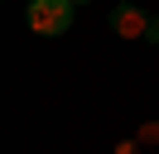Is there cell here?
Wrapping results in <instances>:
<instances>
[{"instance_id": "cell-1", "label": "cell", "mask_w": 159, "mask_h": 154, "mask_svg": "<svg viewBox=\"0 0 159 154\" xmlns=\"http://www.w3.org/2000/svg\"><path fill=\"white\" fill-rule=\"evenodd\" d=\"M72 19H77V5H72V0H29V5H24V24H29V34H39V38L68 34Z\"/></svg>"}, {"instance_id": "cell-3", "label": "cell", "mask_w": 159, "mask_h": 154, "mask_svg": "<svg viewBox=\"0 0 159 154\" xmlns=\"http://www.w3.org/2000/svg\"><path fill=\"white\" fill-rule=\"evenodd\" d=\"M135 140H140V149H159V116L140 125V130H135Z\"/></svg>"}, {"instance_id": "cell-6", "label": "cell", "mask_w": 159, "mask_h": 154, "mask_svg": "<svg viewBox=\"0 0 159 154\" xmlns=\"http://www.w3.org/2000/svg\"><path fill=\"white\" fill-rule=\"evenodd\" d=\"M72 5H92V0H72Z\"/></svg>"}, {"instance_id": "cell-4", "label": "cell", "mask_w": 159, "mask_h": 154, "mask_svg": "<svg viewBox=\"0 0 159 154\" xmlns=\"http://www.w3.org/2000/svg\"><path fill=\"white\" fill-rule=\"evenodd\" d=\"M116 154H140V140H135V135H130V140H120V144H116Z\"/></svg>"}, {"instance_id": "cell-5", "label": "cell", "mask_w": 159, "mask_h": 154, "mask_svg": "<svg viewBox=\"0 0 159 154\" xmlns=\"http://www.w3.org/2000/svg\"><path fill=\"white\" fill-rule=\"evenodd\" d=\"M149 43H159V15H154V29H149Z\"/></svg>"}, {"instance_id": "cell-2", "label": "cell", "mask_w": 159, "mask_h": 154, "mask_svg": "<svg viewBox=\"0 0 159 154\" xmlns=\"http://www.w3.org/2000/svg\"><path fill=\"white\" fill-rule=\"evenodd\" d=\"M149 29H154V15H149V10H140V5H130V0L111 10V34H116V38L149 43Z\"/></svg>"}]
</instances>
